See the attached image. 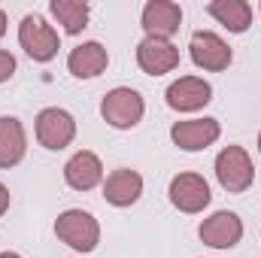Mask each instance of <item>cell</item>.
Returning <instances> with one entry per match:
<instances>
[{
    "mask_svg": "<svg viewBox=\"0 0 261 258\" xmlns=\"http://www.w3.org/2000/svg\"><path fill=\"white\" fill-rule=\"evenodd\" d=\"M216 179L225 192H246L255 179V167H252V158L246 155L243 146H225L216 158Z\"/></svg>",
    "mask_w": 261,
    "mask_h": 258,
    "instance_id": "cell-1",
    "label": "cell"
},
{
    "mask_svg": "<svg viewBox=\"0 0 261 258\" xmlns=\"http://www.w3.org/2000/svg\"><path fill=\"white\" fill-rule=\"evenodd\" d=\"M55 234H58V240H64L70 249L91 252L97 246V240H100V225L85 210H67L55 222Z\"/></svg>",
    "mask_w": 261,
    "mask_h": 258,
    "instance_id": "cell-2",
    "label": "cell"
},
{
    "mask_svg": "<svg viewBox=\"0 0 261 258\" xmlns=\"http://www.w3.org/2000/svg\"><path fill=\"white\" fill-rule=\"evenodd\" d=\"M18 43L21 49L34 58V61H52L61 49V40H58V31L52 24H46L43 15H24L21 24H18Z\"/></svg>",
    "mask_w": 261,
    "mask_h": 258,
    "instance_id": "cell-3",
    "label": "cell"
},
{
    "mask_svg": "<svg viewBox=\"0 0 261 258\" xmlns=\"http://www.w3.org/2000/svg\"><path fill=\"white\" fill-rule=\"evenodd\" d=\"M143 113H146V104L134 88H113L100 104V116L107 119V125L119 131L134 128L143 119Z\"/></svg>",
    "mask_w": 261,
    "mask_h": 258,
    "instance_id": "cell-4",
    "label": "cell"
},
{
    "mask_svg": "<svg viewBox=\"0 0 261 258\" xmlns=\"http://www.w3.org/2000/svg\"><path fill=\"white\" fill-rule=\"evenodd\" d=\"M73 137H76V122H73V116L67 110L49 107V110H43L37 116V140L46 149L58 152V149H64V146L73 143Z\"/></svg>",
    "mask_w": 261,
    "mask_h": 258,
    "instance_id": "cell-5",
    "label": "cell"
},
{
    "mask_svg": "<svg viewBox=\"0 0 261 258\" xmlns=\"http://www.w3.org/2000/svg\"><path fill=\"white\" fill-rule=\"evenodd\" d=\"M240 237H243V222L237 213H228V210L213 213L200 225V240L213 249H231L240 243Z\"/></svg>",
    "mask_w": 261,
    "mask_h": 258,
    "instance_id": "cell-6",
    "label": "cell"
},
{
    "mask_svg": "<svg viewBox=\"0 0 261 258\" xmlns=\"http://www.w3.org/2000/svg\"><path fill=\"white\" fill-rule=\"evenodd\" d=\"M137 64L149 76H161L179 67V49L170 40H158V37H146L137 46Z\"/></svg>",
    "mask_w": 261,
    "mask_h": 258,
    "instance_id": "cell-7",
    "label": "cell"
},
{
    "mask_svg": "<svg viewBox=\"0 0 261 258\" xmlns=\"http://www.w3.org/2000/svg\"><path fill=\"white\" fill-rule=\"evenodd\" d=\"M182 24V9L179 3L170 0H149L143 6V31L146 37H158V40H170Z\"/></svg>",
    "mask_w": 261,
    "mask_h": 258,
    "instance_id": "cell-8",
    "label": "cell"
},
{
    "mask_svg": "<svg viewBox=\"0 0 261 258\" xmlns=\"http://www.w3.org/2000/svg\"><path fill=\"white\" fill-rule=\"evenodd\" d=\"M189 49H192V61L197 67H203V70H225V67L231 64V46L219 37V34H213V31H197L192 34V43H189Z\"/></svg>",
    "mask_w": 261,
    "mask_h": 258,
    "instance_id": "cell-9",
    "label": "cell"
},
{
    "mask_svg": "<svg viewBox=\"0 0 261 258\" xmlns=\"http://www.w3.org/2000/svg\"><path fill=\"white\" fill-rule=\"evenodd\" d=\"M170 203L182 213H200L210 203V186L197 173H179L170 179Z\"/></svg>",
    "mask_w": 261,
    "mask_h": 258,
    "instance_id": "cell-10",
    "label": "cell"
},
{
    "mask_svg": "<svg viewBox=\"0 0 261 258\" xmlns=\"http://www.w3.org/2000/svg\"><path fill=\"white\" fill-rule=\"evenodd\" d=\"M210 100H213V88H210V82H203L197 76H182V79L170 82V88H167V104L179 113L203 110Z\"/></svg>",
    "mask_w": 261,
    "mask_h": 258,
    "instance_id": "cell-11",
    "label": "cell"
},
{
    "mask_svg": "<svg viewBox=\"0 0 261 258\" xmlns=\"http://www.w3.org/2000/svg\"><path fill=\"white\" fill-rule=\"evenodd\" d=\"M219 131L222 128L216 119H189V122H176L170 128V140L186 152H200L219 140Z\"/></svg>",
    "mask_w": 261,
    "mask_h": 258,
    "instance_id": "cell-12",
    "label": "cell"
},
{
    "mask_svg": "<svg viewBox=\"0 0 261 258\" xmlns=\"http://www.w3.org/2000/svg\"><path fill=\"white\" fill-rule=\"evenodd\" d=\"M64 179L67 186L76 189V192H91L103 179V164H100V158L94 152L82 149L64 164Z\"/></svg>",
    "mask_w": 261,
    "mask_h": 258,
    "instance_id": "cell-13",
    "label": "cell"
},
{
    "mask_svg": "<svg viewBox=\"0 0 261 258\" xmlns=\"http://www.w3.org/2000/svg\"><path fill=\"white\" fill-rule=\"evenodd\" d=\"M140 194H143V176L137 170H128V167L110 173L103 183V197L113 207H130L140 200Z\"/></svg>",
    "mask_w": 261,
    "mask_h": 258,
    "instance_id": "cell-14",
    "label": "cell"
},
{
    "mask_svg": "<svg viewBox=\"0 0 261 258\" xmlns=\"http://www.w3.org/2000/svg\"><path fill=\"white\" fill-rule=\"evenodd\" d=\"M107 64H110V55L100 43H82L67 58V67L76 79H94L107 70Z\"/></svg>",
    "mask_w": 261,
    "mask_h": 258,
    "instance_id": "cell-15",
    "label": "cell"
},
{
    "mask_svg": "<svg viewBox=\"0 0 261 258\" xmlns=\"http://www.w3.org/2000/svg\"><path fill=\"white\" fill-rule=\"evenodd\" d=\"M28 140H24V128L18 119L12 116H0V170L15 167L24 158Z\"/></svg>",
    "mask_w": 261,
    "mask_h": 258,
    "instance_id": "cell-16",
    "label": "cell"
},
{
    "mask_svg": "<svg viewBox=\"0 0 261 258\" xmlns=\"http://www.w3.org/2000/svg\"><path fill=\"white\" fill-rule=\"evenodd\" d=\"M206 12H210L219 24H225L231 34H243V31L252 24V6H249L246 0H213V3L206 6Z\"/></svg>",
    "mask_w": 261,
    "mask_h": 258,
    "instance_id": "cell-17",
    "label": "cell"
},
{
    "mask_svg": "<svg viewBox=\"0 0 261 258\" xmlns=\"http://www.w3.org/2000/svg\"><path fill=\"white\" fill-rule=\"evenodd\" d=\"M52 15L64 24L67 34H79L88 24V3L85 0H52Z\"/></svg>",
    "mask_w": 261,
    "mask_h": 258,
    "instance_id": "cell-18",
    "label": "cell"
},
{
    "mask_svg": "<svg viewBox=\"0 0 261 258\" xmlns=\"http://www.w3.org/2000/svg\"><path fill=\"white\" fill-rule=\"evenodd\" d=\"M15 73V58L9 52H0V82H6Z\"/></svg>",
    "mask_w": 261,
    "mask_h": 258,
    "instance_id": "cell-19",
    "label": "cell"
},
{
    "mask_svg": "<svg viewBox=\"0 0 261 258\" xmlns=\"http://www.w3.org/2000/svg\"><path fill=\"white\" fill-rule=\"evenodd\" d=\"M6 210H9V189L0 183V216H3Z\"/></svg>",
    "mask_w": 261,
    "mask_h": 258,
    "instance_id": "cell-20",
    "label": "cell"
},
{
    "mask_svg": "<svg viewBox=\"0 0 261 258\" xmlns=\"http://www.w3.org/2000/svg\"><path fill=\"white\" fill-rule=\"evenodd\" d=\"M3 34H6V12L0 9V37H3Z\"/></svg>",
    "mask_w": 261,
    "mask_h": 258,
    "instance_id": "cell-21",
    "label": "cell"
},
{
    "mask_svg": "<svg viewBox=\"0 0 261 258\" xmlns=\"http://www.w3.org/2000/svg\"><path fill=\"white\" fill-rule=\"evenodd\" d=\"M0 258H21V255H15V252H0Z\"/></svg>",
    "mask_w": 261,
    "mask_h": 258,
    "instance_id": "cell-22",
    "label": "cell"
},
{
    "mask_svg": "<svg viewBox=\"0 0 261 258\" xmlns=\"http://www.w3.org/2000/svg\"><path fill=\"white\" fill-rule=\"evenodd\" d=\"M258 149H261V134H258Z\"/></svg>",
    "mask_w": 261,
    "mask_h": 258,
    "instance_id": "cell-23",
    "label": "cell"
}]
</instances>
